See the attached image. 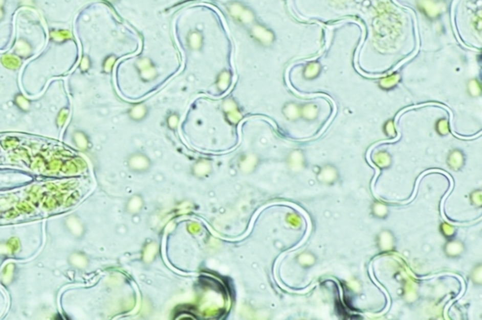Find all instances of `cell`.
<instances>
[{"label":"cell","instance_id":"obj_1","mask_svg":"<svg viewBox=\"0 0 482 320\" xmlns=\"http://www.w3.org/2000/svg\"><path fill=\"white\" fill-rule=\"evenodd\" d=\"M247 30L250 39L255 44L262 48H270L277 41V37L274 31L265 23L256 21L251 25Z\"/></svg>","mask_w":482,"mask_h":320},{"label":"cell","instance_id":"obj_2","mask_svg":"<svg viewBox=\"0 0 482 320\" xmlns=\"http://www.w3.org/2000/svg\"><path fill=\"white\" fill-rule=\"evenodd\" d=\"M138 78L144 84H150L158 80L159 69L155 61L149 56H140L133 64Z\"/></svg>","mask_w":482,"mask_h":320},{"label":"cell","instance_id":"obj_3","mask_svg":"<svg viewBox=\"0 0 482 320\" xmlns=\"http://www.w3.org/2000/svg\"><path fill=\"white\" fill-rule=\"evenodd\" d=\"M126 166L129 171L136 174L149 173L152 166V161L146 153L135 151L126 158Z\"/></svg>","mask_w":482,"mask_h":320},{"label":"cell","instance_id":"obj_4","mask_svg":"<svg viewBox=\"0 0 482 320\" xmlns=\"http://www.w3.org/2000/svg\"><path fill=\"white\" fill-rule=\"evenodd\" d=\"M417 5L425 17L432 20L439 18L447 9L445 0H418Z\"/></svg>","mask_w":482,"mask_h":320},{"label":"cell","instance_id":"obj_5","mask_svg":"<svg viewBox=\"0 0 482 320\" xmlns=\"http://www.w3.org/2000/svg\"><path fill=\"white\" fill-rule=\"evenodd\" d=\"M205 35L199 29L189 30L184 37L186 48L193 53L202 52L205 47Z\"/></svg>","mask_w":482,"mask_h":320},{"label":"cell","instance_id":"obj_6","mask_svg":"<svg viewBox=\"0 0 482 320\" xmlns=\"http://www.w3.org/2000/svg\"><path fill=\"white\" fill-rule=\"evenodd\" d=\"M258 164H259V160L255 153H244L239 157L238 162H237V166L241 173L248 174V173L255 171Z\"/></svg>","mask_w":482,"mask_h":320},{"label":"cell","instance_id":"obj_7","mask_svg":"<svg viewBox=\"0 0 482 320\" xmlns=\"http://www.w3.org/2000/svg\"><path fill=\"white\" fill-rule=\"evenodd\" d=\"M233 82V73L230 69L223 68L215 76L214 86L219 93H223L230 89Z\"/></svg>","mask_w":482,"mask_h":320},{"label":"cell","instance_id":"obj_8","mask_svg":"<svg viewBox=\"0 0 482 320\" xmlns=\"http://www.w3.org/2000/svg\"><path fill=\"white\" fill-rule=\"evenodd\" d=\"M149 115V107L145 103H136L127 110L128 118L136 124L144 121Z\"/></svg>","mask_w":482,"mask_h":320},{"label":"cell","instance_id":"obj_9","mask_svg":"<svg viewBox=\"0 0 482 320\" xmlns=\"http://www.w3.org/2000/svg\"><path fill=\"white\" fill-rule=\"evenodd\" d=\"M321 73H322V65L318 61L309 62L302 69V77L304 80H307V81L316 80Z\"/></svg>","mask_w":482,"mask_h":320},{"label":"cell","instance_id":"obj_10","mask_svg":"<svg viewBox=\"0 0 482 320\" xmlns=\"http://www.w3.org/2000/svg\"><path fill=\"white\" fill-rule=\"evenodd\" d=\"M212 164L207 159H200L191 166L192 174L198 178H207L212 173Z\"/></svg>","mask_w":482,"mask_h":320},{"label":"cell","instance_id":"obj_11","mask_svg":"<svg viewBox=\"0 0 482 320\" xmlns=\"http://www.w3.org/2000/svg\"><path fill=\"white\" fill-rule=\"evenodd\" d=\"M320 108L316 102H308L300 105V117L307 121H315L317 119Z\"/></svg>","mask_w":482,"mask_h":320},{"label":"cell","instance_id":"obj_12","mask_svg":"<svg viewBox=\"0 0 482 320\" xmlns=\"http://www.w3.org/2000/svg\"><path fill=\"white\" fill-rule=\"evenodd\" d=\"M33 53L32 44L25 38H19L15 42L14 54L19 58L30 57Z\"/></svg>","mask_w":482,"mask_h":320},{"label":"cell","instance_id":"obj_13","mask_svg":"<svg viewBox=\"0 0 482 320\" xmlns=\"http://www.w3.org/2000/svg\"><path fill=\"white\" fill-rule=\"evenodd\" d=\"M447 163L449 167L453 170L460 169L465 164V155L464 152L460 149H453L449 153L447 159Z\"/></svg>","mask_w":482,"mask_h":320},{"label":"cell","instance_id":"obj_14","mask_svg":"<svg viewBox=\"0 0 482 320\" xmlns=\"http://www.w3.org/2000/svg\"><path fill=\"white\" fill-rule=\"evenodd\" d=\"M257 20L258 19H257V15L255 11L249 6H246L243 10V12L241 13L240 16L235 20V22L242 26L243 28L248 29L250 26L254 24Z\"/></svg>","mask_w":482,"mask_h":320},{"label":"cell","instance_id":"obj_15","mask_svg":"<svg viewBox=\"0 0 482 320\" xmlns=\"http://www.w3.org/2000/svg\"><path fill=\"white\" fill-rule=\"evenodd\" d=\"M282 113L288 120L296 121L300 118V105L296 102L289 101L283 105Z\"/></svg>","mask_w":482,"mask_h":320},{"label":"cell","instance_id":"obj_16","mask_svg":"<svg viewBox=\"0 0 482 320\" xmlns=\"http://www.w3.org/2000/svg\"><path fill=\"white\" fill-rule=\"evenodd\" d=\"M246 6L247 4L241 0H232L226 3V10H227L228 15L235 21L240 16L241 13L243 12V10Z\"/></svg>","mask_w":482,"mask_h":320},{"label":"cell","instance_id":"obj_17","mask_svg":"<svg viewBox=\"0 0 482 320\" xmlns=\"http://www.w3.org/2000/svg\"><path fill=\"white\" fill-rule=\"evenodd\" d=\"M401 81V76L399 73H392L385 76L380 79L378 86L384 90H391L395 89Z\"/></svg>","mask_w":482,"mask_h":320},{"label":"cell","instance_id":"obj_18","mask_svg":"<svg viewBox=\"0 0 482 320\" xmlns=\"http://www.w3.org/2000/svg\"><path fill=\"white\" fill-rule=\"evenodd\" d=\"M338 170L333 165L327 164L323 166L318 173V179L326 183H333L338 178Z\"/></svg>","mask_w":482,"mask_h":320},{"label":"cell","instance_id":"obj_19","mask_svg":"<svg viewBox=\"0 0 482 320\" xmlns=\"http://www.w3.org/2000/svg\"><path fill=\"white\" fill-rule=\"evenodd\" d=\"M50 38L53 42L60 44L70 41L72 39V34L70 33V31L64 29H55L50 31Z\"/></svg>","mask_w":482,"mask_h":320},{"label":"cell","instance_id":"obj_20","mask_svg":"<svg viewBox=\"0 0 482 320\" xmlns=\"http://www.w3.org/2000/svg\"><path fill=\"white\" fill-rule=\"evenodd\" d=\"M288 164L291 166V169H300L304 164V155L299 150L292 151L288 160Z\"/></svg>","mask_w":482,"mask_h":320},{"label":"cell","instance_id":"obj_21","mask_svg":"<svg viewBox=\"0 0 482 320\" xmlns=\"http://www.w3.org/2000/svg\"><path fill=\"white\" fill-rule=\"evenodd\" d=\"M467 92L471 97H478L481 95V82L477 78L469 79L467 82Z\"/></svg>","mask_w":482,"mask_h":320},{"label":"cell","instance_id":"obj_22","mask_svg":"<svg viewBox=\"0 0 482 320\" xmlns=\"http://www.w3.org/2000/svg\"><path fill=\"white\" fill-rule=\"evenodd\" d=\"M143 207V199L140 195H133L126 203V211L129 213H139Z\"/></svg>","mask_w":482,"mask_h":320},{"label":"cell","instance_id":"obj_23","mask_svg":"<svg viewBox=\"0 0 482 320\" xmlns=\"http://www.w3.org/2000/svg\"><path fill=\"white\" fill-rule=\"evenodd\" d=\"M1 61H2L3 66L7 67L8 69H12V70L17 69L20 66V64H21L19 57H17V55H15V54L4 55L1 59Z\"/></svg>","mask_w":482,"mask_h":320},{"label":"cell","instance_id":"obj_24","mask_svg":"<svg viewBox=\"0 0 482 320\" xmlns=\"http://www.w3.org/2000/svg\"><path fill=\"white\" fill-rule=\"evenodd\" d=\"M117 60H118V57L115 54H109L107 56H105L101 63L102 71L106 74L111 73L114 69V66L116 65Z\"/></svg>","mask_w":482,"mask_h":320},{"label":"cell","instance_id":"obj_25","mask_svg":"<svg viewBox=\"0 0 482 320\" xmlns=\"http://www.w3.org/2000/svg\"><path fill=\"white\" fill-rule=\"evenodd\" d=\"M181 120V115L178 112H171L166 117V125L171 131H176Z\"/></svg>","mask_w":482,"mask_h":320},{"label":"cell","instance_id":"obj_26","mask_svg":"<svg viewBox=\"0 0 482 320\" xmlns=\"http://www.w3.org/2000/svg\"><path fill=\"white\" fill-rule=\"evenodd\" d=\"M74 140H75L76 146L82 150L89 147V139L83 132H75L74 135Z\"/></svg>","mask_w":482,"mask_h":320},{"label":"cell","instance_id":"obj_27","mask_svg":"<svg viewBox=\"0 0 482 320\" xmlns=\"http://www.w3.org/2000/svg\"><path fill=\"white\" fill-rule=\"evenodd\" d=\"M15 104L17 105L20 110L23 111H28L29 110V107H30V102L25 99V96L20 93H18L16 95L15 97Z\"/></svg>","mask_w":482,"mask_h":320},{"label":"cell","instance_id":"obj_28","mask_svg":"<svg viewBox=\"0 0 482 320\" xmlns=\"http://www.w3.org/2000/svg\"><path fill=\"white\" fill-rule=\"evenodd\" d=\"M92 63L91 58L89 57L88 55H83L81 60H80V63H79V69L81 72H88L90 69H91Z\"/></svg>","mask_w":482,"mask_h":320},{"label":"cell","instance_id":"obj_29","mask_svg":"<svg viewBox=\"0 0 482 320\" xmlns=\"http://www.w3.org/2000/svg\"><path fill=\"white\" fill-rule=\"evenodd\" d=\"M437 126H438V128H437L438 133L441 135H446L449 132V125H448V122H447L446 119L440 120L437 124Z\"/></svg>","mask_w":482,"mask_h":320},{"label":"cell","instance_id":"obj_30","mask_svg":"<svg viewBox=\"0 0 482 320\" xmlns=\"http://www.w3.org/2000/svg\"><path fill=\"white\" fill-rule=\"evenodd\" d=\"M386 154H387V153H385V152H384V153H379V154H378V159L376 160V161H377L376 163L381 164H385V162H386V163L389 162V156L386 155Z\"/></svg>","mask_w":482,"mask_h":320},{"label":"cell","instance_id":"obj_31","mask_svg":"<svg viewBox=\"0 0 482 320\" xmlns=\"http://www.w3.org/2000/svg\"><path fill=\"white\" fill-rule=\"evenodd\" d=\"M5 3H6V0H0V22L4 19L5 17Z\"/></svg>","mask_w":482,"mask_h":320},{"label":"cell","instance_id":"obj_32","mask_svg":"<svg viewBox=\"0 0 482 320\" xmlns=\"http://www.w3.org/2000/svg\"><path fill=\"white\" fill-rule=\"evenodd\" d=\"M102 1H104L105 3H107L109 5H116L120 0H102Z\"/></svg>","mask_w":482,"mask_h":320}]
</instances>
